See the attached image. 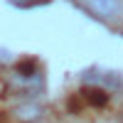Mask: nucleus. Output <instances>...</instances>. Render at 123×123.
Instances as JSON below:
<instances>
[{
  "mask_svg": "<svg viewBox=\"0 0 123 123\" xmlns=\"http://www.w3.org/2000/svg\"><path fill=\"white\" fill-rule=\"evenodd\" d=\"M86 101H89L91 106L101 108V106L108 104V94H106L104 89H89V91H86Z\"/></svg>",
  "mask_w": 123,
  "mask_h": 123,
  "instance_id": "2",
  "label": "nucleus"
},
{
  "mask_svg": "<svg viewBox=\"0 0 123 123\" xmlns=\"http://www.w3.org/2000/svg\"><path fill=\"white\" fill-rule=\"evenodd\" d=\"M10 5H15V7H37V5H47V3H52V0H7Z\"/></svg>",
  "mask_w": 123,
  "mask_h": 123,
  "instance_id": "3",
  "label": "nucleus"
},
{
  "mask_svg": "<svg viewBox=\"0 0 123 123\" xmlns=\"http://www.w3.org/2000/svg\"><path fill=\"white\" fill-rule=\"evenodd\" d=\"M96 20H104V22H111L121 15V3L118 0H79Z\"/></svg>",
  "mask_w": 123,
  "mask_h": 123,
  "instance_id": "1",
  "label": "nucleus"
}]
</instances>
